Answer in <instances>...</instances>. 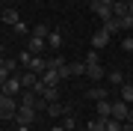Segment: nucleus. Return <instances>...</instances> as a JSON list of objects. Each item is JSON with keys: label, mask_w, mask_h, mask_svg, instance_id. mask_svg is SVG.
<instances>
[{"label": "nucleus", "mask_w": 133, "mask_h": 131, "mask_svg": "<svg viewBox=\"0 0 133 131\" xmlns=\"http://www.w3.org/2000/svg\"><path fill=\"white\" fill-rule=\"evenodd\" d=\"M101 3H107V6H112V3H115V0H101Z\"/></svg>", "instance_id": "72a5a7b5"}, {"label": "nucleus", "mask_w": 133, "mask_h": 131, "mask_svg": "<svg viewBox=\"0 0 133 131\" xmlns=\"http://www.w3.org/2000/svg\"><path fill=\"white\" fill-rule=\"evenodd\" d=\"M30 60H33V54H30V51H24V54L18 57V63H21V66H30Z\"/></svg>", "instance_id": "c756f323"}, {"label": "nucleus", "mask_w": 133, "mask_h": 131, "mask_svg": "<svg viewBox=\"0 0 133 131\" xmlns=\"http://www.w3.org/2000/svg\"><path fill=\"white\" fill-rule=\"evenodd\" d=\"M48 113H50V116H65L68 107H62L59 101H53V104H48Z\"/></svg>", "instance_id": "aec40b11"}, {"label": "nucleus", "mask_w": 133, "mask_h": 131, "mask_svg": "<svg viewBox=\"0 0 133 131\" xmlns=\"http://www.w3.org/2000/svg\"><path fill=\"white\" fill-rule=\"evenodd\" d=\"M0 57H3V42H0Z\"/></svg>", "instance_id": "f704fd0d"}, {"label": "nucleus", "mask_w": 133, "mask_h": 131, "mask_svg": "<svg viewBox=\"0 0 133 131\" xmlns=\"http://www.w3.org/2000/svg\"><path fill=\"white\" fill-rule=\"evenodd\" d=\"M36 107H27V104H21L18 107V113H15V122H18V125H33L36 122Z\"/></svg>", "instance_id": "f03ea898"}, {"label": "nucleus", "mask_w": 133, "mask_h": 131, "mask_svg": "<svg viewBox=\"0 0 133 131\" xmlns=\"http://www.w3.org/2000/svg\"><path fill=\"white\" fill-rule=\"evenodd\" d=\"M0 21H3V9H0Z\"/></svg>", "instance_id": "c9c22d12"}, {"label": "nucleus", "mask_w": 133, "mask_h": 131, "mask_svg": "<svg viewBox=\"0 0 133 131\" xmlns=\"http://www.w3.org/2000/svg\"><path fill=\"white\" fill-rule=\"evenodd\" d=\"M15 30H18L21 36H30V33H33V30H27V24H24V21H18V24H15Z\"/></svg>", "instance_id": "c85d7f7f"}, {"label": "nucleus", "mask_w": 133, "mask_h": 131, "mask_svg": "<svg viewBox=\"0 0 133 131\" xmlns=\"http://www.w3.org/2000/svg\"><path fill=\"white\" fill-rule=\"evenodd\" d=\"M86 75H89V78H92V81H101V78H104V75H107V72H104V66H101V63H98V66H86Z\"/></svg>", "instance_id": "2eb2a0df"}, {"label": "nucleus", "mask_w": 133, "mask_h": 131, "mask_svg": "<svg viewBox=\"0 0 133 131\" xmlns=\"http://www.w3.org/2000/svg\"><path fill=\"white\" fill-rule=\"evenodd\" d=\"M0 95H3V87H0Z\"/></svg>", "instance_id": "4c0bfd02"}, {"label": "nucleus", "mask_w": 133, "mask_h": 131, "mask_svg": "<svg viewBox=\"0 0 133 131\" xmlns=\"http://www.w3.org/2000/svg\"><path fill=\"white\" fill-rule=\"evenodd\" d=\"M86 95H89V98H95V101H101V98H107V89L92 87V89H86Z\"/></svg>", "instance_id": "4be33fe9"}, {"label": "nucleus", "mask_w": 133, "mask_h": 131, "mask_svg": "<svg viewBox=\"0 0 133 131\" xmlns=\"http://www.w3.org/2000/svg\"><path fill=\"white\" fill-rule=\"evenodd\" d=\"M27 69H30V72H36L38 78H42V72L48 69V60H44L42 54H38V57H33V60H30V66H27Z\"/></svg>", "instance_id": "6e6552de"}, {"label": "nucleus", "mask_w": 133, "mask_h": 131, "mask_svg": "<svg viewBox=\"0 0 133 131\" xmlns=\"http://www.w3.org/2000/svg\"><path fill=\"white\" fill-rule=\"evenodd\" d=\"M127 12H130V18H133V0H130V3H127Z\"/></svg>", "instance_id": "2f4dec72"}, {"label": "nucleus", "mask_w": 133, "mask_h": 131, "mask_svg": "<svg viewBox=\"0 0 133 131\" xmlns=\"http://www.w3.org/2000/svg\"><path fill=\"white\" fill-rule=\"evenodd\" d=\"M127 3H130V0H115V3H112V15H115V18L130 15V12H127Z\"/></svg>", "instance_id": "f8f14e48"}, {"label": "nucleus", "mask_w": 133, "mask_h": 131, "mask_svg": "<svg viewBox=\"0 0 133 131\" xmlns=\"http://www.w3.org/2000/svg\"><path fill=\"white\" fill-rule=\"evenodd\" d=\"M98 63H101V57H98V51L92 48L89 54H86V66H98Z\"/></svg>", "instance_id": "b1692460"}, {"label": "nucleus", "mask_w": 133, "mask_h": 131, "mask_svg": "<svg viewBox=\"0 0 133 131\" xmlns=\"http://www.w3.org/2000/svg\"><path fill=\"white\" fill-rule=\"evenodd\" d=\"M98 119H101V116H98ZM104 131H121V122L112 119V116H107V119H104Z\"/></svg>", "instance_id": "412c9836"}, {"label": "nucleus", "mask_w": 133, "mask_h": 131, "mask_svg": "<svg viewBox=\"0 0 133 131\" xmlns=\"http://www.w3.org/2000/svg\"><path fill=\"white\" fill-rule=\"evenodd\" d=\"M109 83H112V87H121V83H124V75L121 72H109Z\"/></svg>", "instance_id": "393cba45"}, {"label": "nucleus", "mask_w": 133, "mask_h": 131, "mask_svg": "<svg viewBox=\"0 0 133 131\" xmlns=\"http://www.w3.org/2000/svg\"><path fill=\"white\" fill-rule=\"evenodd\" d=\"M48 45H50V48H62V33H59V30H50V33H48Z\"/></svg>", "instance_id": "a211bd4d"}, {"label": "nucleus", "mask_w": 133, "mask_h": 131, "mask_svg": "<svg viewBox=\"0 0 133 131\" xmlns=\"http://www.w3.org/2000/svg\"><path fill=\"white\" fill-rule=\"evenodd\" d=\"M98 107V113H101V119H107V116H112V101L109 98H101V101H95Z\"/></svg>", "instance_id": "9d476101"}, {"label": "nucleus", "mask_w": 133, "mask_h": 131, "mask_svg": "<svg viewBox=\"0 0 133 131\" xmlns=\"http://www.w3.org/2000/svg\"><path fill=\"white\" fill-rule=\"evenodd\" d=\"M50 131H62V128H50Z\"/></svg>", "instance_id": "e433bc0d"}, {"label": "nucleus", "mask_w": 133, "mask_h": 131, "mask_svg": "<svg viewBox=\"0 0 133 131\" xmlns=\"http://www.w3.org/2000/svg\"><path fill=\"white\" fill-rule=\"evenodd\" d=\"M24 92V83H21V75H12L9 81L3 83V95H21Z\"/></svg>", "instance_id": "7ed1b4c3"}, {"label": "nucleus", "mask_w": 133, "mask_h": 131, "mask_svg": "<svg viewBox=\"0 0 133 131\" xmlns=\"http://www.w3.org/2000/svg\"><path fill=\"white\" fill-rule=\"evenodd\" d=\"M42 81L48 83V87H59V83H62L59 72H53V69H44V72H42Z\"/></svg>", "instance_id": "1a4fd4ad"}, {"label": "nucleus", "mask_w": 133, "mask_h": 131, "mask_svg": "<svg viewBox=\"0 0 133 131\" xmlns=\"http://www.w3.org/2000/svg\"><path fill=\"white\" fill-rule=\"evenodd\" d=\"M104 30H107L109 36H112V33H121V21L112 15V18H107V21H104Z\"/></svg>", "instance_id": "ddd939ff"}, {"label": "nucleus", "mask_w": 133, "mask_h": 131, "mask_svg": "<svg viewBox=\"0 0 133 131\" xmlns=\"http://www.w3.org/2000/svg\"><path fill=\"white\" fill-rule=\"evenodd\" d=\"M121 48H124V51H127V54H133V36H127V39H124V42H121Z\"/></svg>", "instance_id": "7c9ffc66"}, {"label": "nucleus", "mask_w": 133, "mask_h": 131, "mask_svg": "<svg viewBox=\"0 0 133 131\" xmlns=\"http://www.w3.org/2000/svg\"><path fill=\"white\" fill-rule=\"evenodd\" d=\"M42 98L48 104H53V101H59V87H44V92H42Z\"/></svg>", "instance_id": "4468645a"}, {"label": "nucleus", "mask_w": 133, "mask_h": 131, "mask_svg": "<svg viewBox=\"0 0 133 131\" xmlns=\"http://www.w3.org/2000/svg\"><path fill=\"white\" fill-rule=\"evenodd\" d=\"M3 21H6V24H18V21H21V15H18V9H3Z\"/></svg>", "instance_id": "f3484780"}, {"label": "nucleus", "mask_w": 133, "mask_h": 131, "mask_svg": "<svg viewBox=\"0 0 133 131\" xmlns=\"http://www.w3.org/2000/svg\"><path fill=\"white\" fill-rule=\"evenodd\" d=\"M48 33H50V27H48V24H36L30 36H42V39H48Z\"/></svg>", "instance_id": "5701e85b"}, {"label": "nucleus", "mask_w": 133, "mask_h": 131, "mask_svg": "<svg viewBox=\"0 0 133 131\" xmlns=\"http://www.w3.org/2000/svg\"><path fill=\"white\" fill-rule=\"evenodd\" d=\"M71 131H80V128H71Z\"/></svg>", "instance_id": "58836bf2"}, {"label": "nucleus", "mask_w": 133, "mask_h": 131, "mask_svg": "<svg viewBox=\"0 0 133 131\" xmlns=\"http://www.w3.org/2000/svg\"><path fill=\"white\" fill-rule=\"evenodd\" d=\"M71 128H77V119L71 116V113H65V131H71Z\"/></svg>", "instance_id": "cd10ccee"}, {"label": "nucleus", "mask_w": 133, "mask_h": 131, "mask_svg": "<svg viewBox=\"0 0 133 131\" xmlns=\"http://www.w3.org/2000/svg\"><path fill=\"white\" fill-rule=\"evenodd\" d=\"M130 36H133V30H130Z\"/></svg>", "instance_id": "ea45409f"}, {"label": "nucleus", "mask_w": 133, "mask_h": 131, "mask_svg": "<svg viewBox=\"0 0 133 131\" xmlns=\"http://www.w3.org/2000/svg\"><path fill=\"white\" fill-rule=\"evenodd\" d=\"M107 45H109V33H107L104 27H101L98 33L92 36V48H95V51H101V48H107Z\"/></svg>", "instance_id": "0eeeda50"}, {"label": "nucleus", "mask_w": 133, "mask_h": 131, "mask_svg": "<svg viewBox=\"0 0 133 131\" xmlns=\"http://www.w3.org/2000/svg\"><path fill=\"white\" fill-rule=\"evenodd\" d=\"M127 122H133V107H130V113H127Z\"/></svg>", "instance_id": "473e14b6"}, {"label": "nucleus", "mask_w": 133, "mask_h": 131, "mask_svg": "<svg viewBox=\"0 0 133 131\" xmlns=\"http://www.w3.org/2000/svg\"><path fill=\"white\" fill-rule=\"evenodd\" d=\"M86 131H104V119H95V122H89V125H86Z\"/></svg>", "instance_id": "bb28decb"}, {"label": "nucleus", "mask_w": 133, "mask_h": 131, "mask_svg": "<svg viewBox=\"0 0 133 131\" xmlns=\"http://www.w3.org/2000/svg\"><path fill=\"white\" fill-rule=\"evenodd\" d=\"M121 101H127V104H133V83H121Z\"/></svg>", "instance_id": "6ab92c4d"}, {"label": "nucleus", "mask_w": 133, "mask_h": 131, "mask_svg": "<svg viewBox=\"0 0 133 131\" xmlns=\"http://www.w3.org/2000/svg\"><path fill=\"white\" fill-rule=\"evenodd\" d=\"M36 81H38V75H36V72H30V69L21 75V83H24L27 89H33V87H36Z\"/></svg>", "instance_id": "dca6fc26"}, {"label": "nucleus", "mask_w": 133, "mask_h": 131, "mask_svg": "<svg viewBox=\"0 0 133 131\" xmlns=\"http://www.w3.org/2000/svg\"><path fill=\"white\" fill-rule=\"evenodd\" d=\"M127 113H130V104L127 101H112V119H118V122H127Z\"/></svg>", "instance_id": "20e7f679"}, {"label": "nucleus", "mask_w": 133, "mask_h": 131, "mask_svg": "<svg viewBox=\"0 0 133 131\" xmlns=\"http://www.w3.org/2000/svg\"><path fill=\"white\" fill-rule=\"evenodd\" d=\"M38 98H42V95H36L33 89H24V92H21V104H27V107H36Z\"/></svg>", "instance_id": "9b49d317"}, {"label": "nucleus", "mask_w": 133, "mask_h": 131, "mask_svg": "<svg viewBox=\"0 0 133 131\" xmlns=\"http://www.w3.org/2000/svg\"><path fill=\"white\" fill-rule=\"evenodd\" d=\"M44 45H48V39H42V36H30V39H27V51L33 54V57H38V54L44 51Z\"/></svg>", "instance_id": "39448f33"}, {"label": "nucleus", "mask_w": 133, "mask_h": 131, "mask_svg": "<svg viewBox=\"0 0 133 131\" xmlns=\"http://www.w3.org/2000/svg\"><path fill=\"white\" fill-rule=\"evenodd\" d=\"M92 12L98 15L101 21H107V18H112V6H107V3H101V0H92Z\"/></svg>", "instance_id": "423d86ee"}, {"label": "nucleus", "mask_w": 133, "mask_h": 131, "mask_svg": "<svg viewBox=\"0 0 133 131\" xmlns=\"http://www.w3.org/2000/svg\"><path fill=\"white\" fill-rule=\"evenodd\" d=\"M71 66V75H86V63H68Z\"/></svg>", "instance_id": "a878e982"}, {"label": "nucleus", "mask_w": 133, "mask_h": 131, "mask_svg": "<svg viewBox=\"0 0 133 131\" xmlns=\"http://www.w3.org/2000/svg\"><path fill=\"white\" fill-rule=\"evenodd\" d=\"M21 101H15V95H0V119H15Z\"/></svg>", "instance_id": "f257e3e1"}, {"label": "nucleus", "mask_w": 133, "mask_h": 131, "mask_svg": "<svg viewBox=\"0 0 133 131\" xmlns=\"http://www.w3.org/2000/svg\"><path fill=\"white\" fill-rule=\"evenodd\" d=\"M77 3H80V0H77Z\"/></svg>", "instance_id": "a19ab883"}]
</instances>
